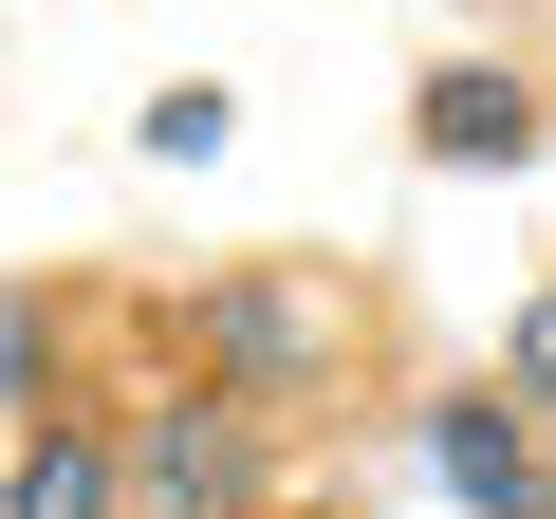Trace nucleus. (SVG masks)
<instances>
[{"mask_svg":"<svg viewBox=\"0 0 556 519\" xmlns=\"http://www.w3.org/2000/svg\"><path fill=\"white\" fill-rule=\"evenodd\" d=\"M204 353H223L241 390H298V371H334V316H316L298 279H223V298H204Z\"/></svg>","mask_w":556,"mask_h":519,"instance_id":"nucleus-2","label":"nucleus"},{"mask_svg":"<svg viewBox=\"0 0 556 519\" xmlns=\"http://www.w3.org/2000/svg\"><path fill=\"white\" fill-rule=\"evenodd\" d=\"M38 371H56V316H38V298H20V279H0V408H20V390H38Z\"/></svg>","mask_w":556,"mask_h":519,"instance_id":"nucleus-6","label":"nucleus"},{"mask_svg":"<svg viewBox=\"0 0 556 519\" xmlns=\"http://www.w3.org/2000/svg\"><path fill=\"white\" fill-rule=\"evenodd\" d=\"M538 519H556V501H538Z\"/></svg>","mask_w":556,"mask_h":519,"instance_id":"nucleus-8","label":"nucleus"},{"mask_svg":"<svg viewBox=\"0 0 556 519\" xmlns=\"http://www.w3.org/2000/svg\"><path fill=\"white\" fill-rule=\"evenodd\" d=\"M427 464H445V501H482V519H538V408H445L427 427Z\"/></svg>","mask_w":556,"mask_h":519,"instance_id":"nucleus-3","label":"nucleus"},{"mask_svg":"<svg viewBox=\"0 0 556 519\" xmlns=\"http://www.w3.org/2000/svg\"><path fill=\"white\" fill-rule=\"evenodd\" d=\"M0 519H130V464H112L93 427H38L20 482H0Z\"/></svg>","mask_w":556,"mask_h":519,"instance_id":"nucleus-4","label":"nucleus"},{"mask_svg":"<svg viewBox=\"0 0 556 519\" xmlns=\"http://www.w3.org/2000/svg\"><path fill=\"white\" fill-rule=\"evenodd\" d=\"M427 149H445V167H519V149H538V93H519V75H427Z\"/></svg>","mask_w":556,"mask_h":519,"instance_id":"nucleus-5","label":"nucleus"},{"mask_svg":"<svg viewBox=\"0 0 556 519\" xmlns=\"http://www.w3.org/2000/svg\"><path fill=\"white\" fill-rule=\"evenodd\" d=\"M130 501H149V519H260V427H241V408H167V427L130 445Z\"/></svg>","mask_w":556,"mask_h":519,"instance_id":"nucleus-1","label":"nucleus"},{"mask_svg":"<svg viewBox=\"0 0 556 519\" xmlns=\"http://www.w3.org/2000/svg\"><path fill=\"white\" fill-rule=\"evenodd\" d=\"M501 371H519V408H538V427H556V298H538V316H519V353H501Z\"/></svg>","mask_w":556,"mask_h":519,"instance_id":"nucleus-7","label":"nucleus"}]
</instances>
